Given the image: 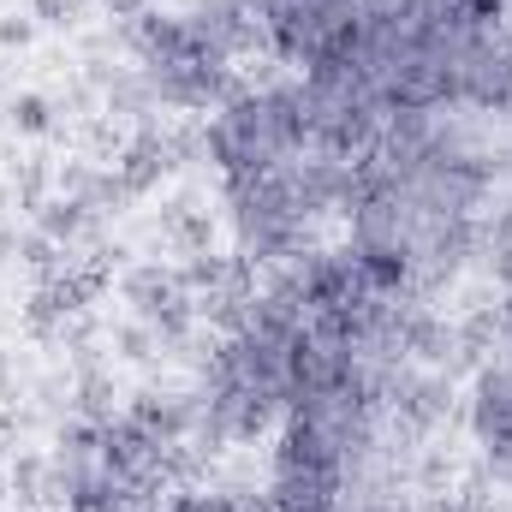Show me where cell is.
Wrapping results in <instances>:
<instances>
[{
	"mask_svg": "<svg viewBox=\"0 0 512 512\" xmlns=\"http://www.w3.org/2000/svg\"><path fill=\"white\" fill-rule=\"evenodd\" d=\"M465 12H471V18H495V12H501V0H465Z\"/></svg>",
	"mask_w": 512,
	"mask_h": 512,
	"instance_id": "obj_2",
	"label": "cell"
},
{
	"mask_svg": "<svg viewBox=\"0 0 512 512\" xmlns=\"http://www.w3.org/2000/svg\"><path fill=\"white\" fill-rule=\"evenodd\" d=\"M370 274H376L382 286H393V280H399V262H393L387 251H376V256H370Z\"/></svg>",
	"mask_w": 512,
	"mask_h": 512,
	"instance_id": "obj_1",
	"label": "cell"
}]
</instances>
